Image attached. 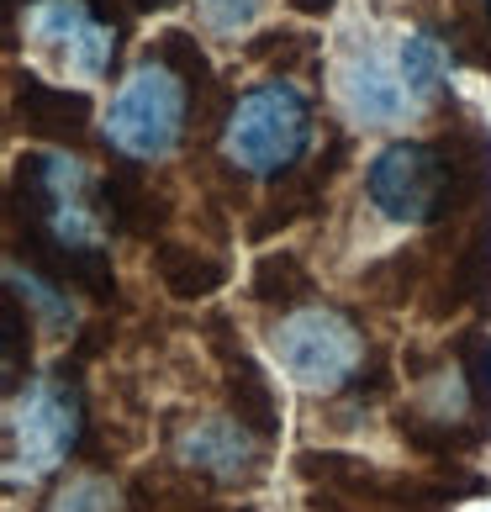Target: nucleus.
<instances>
[{
	"label": "nucleus",
	"mask_w": 491,
	"mask_h": 512,
	"mask_svg": "<svg viewBox=\"0 0 491 512\" xmlns=\"http://www.w3.org/2000/svg\"><path fill=\"white\" fill-rule=\"evenodd\" d=\"M80 444V396L53 375H37L6 407V486L48 481Z\"/></svg>",
	"instance_id": "obj_2"
},
{
	"label": "nucleus",
	"mask_w": 491,
	"mask_h": 512,
	"mask_svg": "<svg viewBox=\"0 0 491 512\" xmlns=\"http://www.w3.org/2000/svg\"><path fill=\"white\" fill-rule=\"evenodd\" d=\"M6 286L32 307V317H37V328H43V333H69L74 328V301H69V291L53 286V280L22 270V264H6Z\"/></svg>",
	"instance_id": "obj_10"
},
{
	"label": "nucleus",
	"mask_w": 491,
	"mask_h": 512,
	"mask_svg": "<svg viewBox=\"0 0 491 512\" xmlns=\"http://www.w3.org/2000/svg\"><path fill=\"white\" fill-rule=\"evenodd\" d=\"M22 32L32 48H43L69 69L74 80H101L117 53V32H111L85 0H32L22 16Z\"/></svg>",
	"instance_id": "obj_7"
},
{
	"label": "nucleus",
	"mask_w": 491,
	"mask_h": 512,
	"mask_svg": "<svg viewBox=\"0 0 491 512\" xmlns=\"http://www.w3.org/2000/svg\"><path fill=\"white\" fill-rule=\"evenodd\" d=\"M48 512H122V491L106 476H96V470H80V476H69L53 491Z\"/></svg>",
	"instance_id": "obj_11"
},
{
	"label": "nucleus",
	"mask_w": 491,
	"mask_h": 512,
	"mask_svg": "<svg viewBox=\"0 0 491 512\" xmlns=\"http://www.w3.org/2000/svg\"><path fill=\"white\" fill-rule=\"evenodd\" d=\"M175 460L185 470H201V476L222 481V486H238V481L259 476L264 449L249 433V423H238L228 412H212V417H196V423L175 439Z\"/></svg>",
	"instance_id": "obj_8"
},
{
	"label": "nucleus",
	"mask_w": 491,
	"mask_h": 512,
	"mask_svg": "<svg viewBox=\"0 0 491 512\" xmlns=\"http://www.w3.org/2000/svg\"><path fill=\"white\" fill-rule=\"evenodd\" d=\"M444 185H449V164L428 143H386L365 169L370 206L396 227H423L439 217Z\"/></svg>",
	"instance_id": "obj_6"
},
{
	"label": "nucleus",
	"mask_w": 491,
	"mask_h": 512,
	"mask_svg": "<svg viewBox=\"0 0 491 512\" xmlns=\"http://www.w3.org/2000/svg\"><path fill=\"white\" fill-rule=\"evenodd\" d=\"M106 138L117 154L159 164L185 138V85L164 64H138L106 106Z\"/></svg>",
	"instance_id": "obj_4"
},
{
	"label": "nucleus",
	"mask_w": 491,
	"mask_h": 512,
	"mask_svg": "<svg viewBox=\"0 0 491 512\" xmlns=\"http://www.w3.org/2000/svg\"><path fill=\"white\" fill-rule=\"evenodd\" d=\"M270 354L301 391H338L365 365V333L333 307H296L275 322Z\"/></svg>",
	"instance_id": "obj_3"
},
{
	"label": "nucleus",
	"mask_w": 491,
	"mask_h": 512,
	"mask_svg": "<svg viewBox=\"0 0 491 512\" xmlns=\"http://www.w3.org/2000/svg\"><path fill=\"white\" fill-rule=\"evenodd\" d=\"M396 53H402L407 85L418 90V101L428 106V101L449 85V69H455V59H449V48H444V37H439V32H428V27H412V32H402Z\"/></svg>",
	"instance_id": "obj_9"
},
{
	"label": "nucleus",
	"mask_w": 491,
	"mask_h": 512,
	"mask_svg": "<svg viewBox=\"0 0 491 512\" xmlns=\"http://www.w3.org/2000/svg\"><path fill=\"white\" fill-rule=\"evenodd\" d=\"M333 90H338V106L360 127H396L412 111H423L418 90L402 74V53L370 43V37L344 43V53L333 64Z\"/></svg>",
	"instance_id": "obj_5"
},
{
	"label": "nucleus",
	"mask_w": 491,
	"mask_h": 512,
	"mask_svg": "<svg viewBox=\"0 0 491 512\" xmlns=\"http://www.w3.org/2000/svg\"><path fill=\"white\" fill-rule=\"evenodd\" d=\"M196 11L217 37H238V32H249L259 22L264 0H196Z\"/></svg>",
	"instance_id": "obj_12"
},
{
	"label": "nucleus",
	"mask_w": 491,
	"mask_h": 512,
	"mask_svg": "<svg viewBox=\"0 0 491 512\" xmlns=\"http://www.w3.org/2000/svg\"><path fill=\"white\" fill-rule=\"evenodd\" d=\"M312 143V101L291 80H264L243 90L222 127V154L243 175H286Z\"/></svg>",
	"instance_id": "obj_1"
},
{
	"label": "nucleus",
	"mask_w": 491,
	"mask_h": 512,
	"mask_svg": "<svg viewBox=\"0 0 491 512\" xmlns=\"http://www.w3.org/2000/svg\"><path fill=\"white\" fill-rule=\"evenodd\" d=\"M486 11H491V0H486Z\"/></svg>",
	"instance_id": "obj_13"
}]
</instances>
